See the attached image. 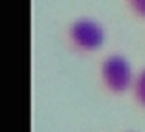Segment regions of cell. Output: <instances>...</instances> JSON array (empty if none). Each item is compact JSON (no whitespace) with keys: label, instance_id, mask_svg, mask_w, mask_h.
Returning a JSON list of instances; mask_svg holds the SVG:
<instances>
[{"label":"cell","instance_id":"obj_3","mask_svg":"<svg viewBox=\"0 0 145 132\" xmlns=\"http://www.w3.org/2000/svg\"><path fill=\"white\" fill-rule=\"evenodd\" d=\"M132 97H134L135 105L145 109V68L139 70V74L135 76L134 86H132Z\"/></svg>","mask_w":145,"mask_h":132},{"label":"cell","instance_id":"obj_4","mask_svg":"<svg viewBox=\"0 0 145 132\" xmlns=\"http://www.w3.org/2000/svg\"><path fill=\"white\" fill-rule=\"evenodd\" d=\"M128 8L134 12L137 18H143L145 20V0H126Z\"/></svg>","mask_w":145,"mask_h":132},{"label":"cell","instance_id":"obj_2","mask_svg":"<svg viewBox=\"0 0 145 132\" xmlns=\"http://www.w3.org/2000/svg\"><path fill=\"white\" fill-rule=\"evenodd\" d=\"M134 70L132 64L120 55H110L106 56L101 64V82L106 91L114 95L126 93L128 89L134 86Z\"/></svg>","mask_w":145,"mask_h":132},{"label":"cell","instance_id":"obj_1","mask_svg":"<svg viewBox=\"0 0 145 132\" xmlns=\"http://www.w3.org/2000/svg\"><path fill=\"white\" fill-rule=\"evenodd\" d=\"M68 45L76 53H95L105 43V29L91 18H78L68 27Z\"/></svg>","mask_w":145,"mask_h":132}]
</instances>
